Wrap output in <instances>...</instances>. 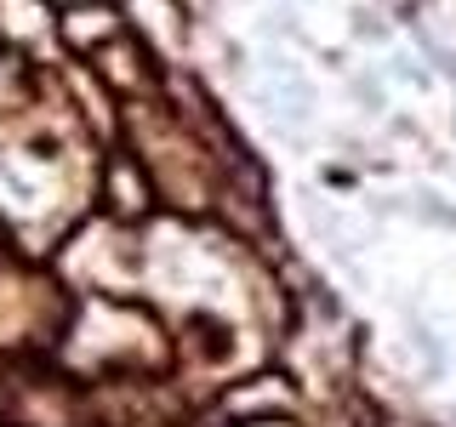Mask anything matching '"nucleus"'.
<instances>
[{
  "label": "nucleus",
  "mask_w": 456,
  "mask_h": 427,
  "mask_svg": "<svg viewBox=\"0 0 456 427\" xmlns=\"http://www.w3.org/2000/svg\"><path fill=\"white\" fill-rule=\"evenodd\" d=\"M354 103H365V109H382V85H370V75H365V80H354Z\"/></svg>",
  "instance_id": "nucleus-2"
},
{
  "label": "nucleus",
  "mask_w": 456,
  "mask_h": 427,
  "mask_svg": "<svg viewBox=\"0 0 456 427\" xmlns=\"http://www.w3.org/2000/svg\"><path fill=\"white\" fill-rule=\"evenodd\" d=\"M434 63H439V68H445V75L456 80V52H439V46H434Z\"/></svg>",
  "instance_id": "nucleus-3"
},
{
  "label": "nucleus",
  "mask_w": 456,
  "mask_h": 427,
  "mask_svg": "<svg viewBox=\"0 0 456 427\" xmlns=\"http://www.w3.org/2000/svg\"><path fill=\"white\" fill-rule=\"evenodd\" d=\"M405 205H411V211H422V217L434 222V228H456V205H451V199H439V194H428V189H417V194L405 199Z\"/></svg>",
  "instance_id": "nucleus-1"
}]
</instances>
